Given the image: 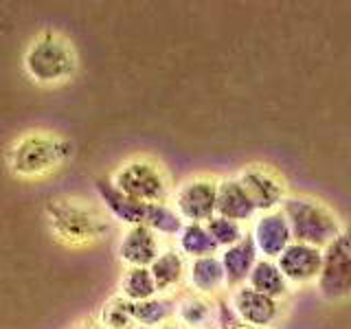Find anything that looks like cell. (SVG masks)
Masks as SVG:
<instances>
[{
    "label": "cell",
    "mask_w": 351,
    "mask_h": 329,
    "mask_svg": "<svg viewBox=\"0 0 351 329\" xmlns=\"http://www.w3.org/2000/svg\"><path fill=\"white\" fill-rule=\"evenodd\" d=\"M44 215L51 235L66 248H90L110 233L108 215L80 195H53Z\"/></svg>",
    "instance_id": "6da1fadb"
},
{
    "label": "cell",
    "mask_w": 351,
    "mask_h": 329,
    "mask_svg": "<svg viewBox=\"0 0 351 329\" xmlns=\"http://www.w3.org/2000/svg\"><path fill=\"white\" fill-rule=\"evenodd\" d=\"M73 158V143L51 130H29L7 149V167L20 180H42Z\"/></svg>",
    "instance_id": "7a4b0ae2"
},
{
    "label": "cell",
    "mask_w": 351,
    "mask_h": 329,
    "mask_svg": "<svg viewBox=\"0 0 351 329\" xmlns=\"http://www.w3.org/2000/svg\"><path fill=\"white\" fill-rule=\"evenodd\" d=\"M279 211L283 213L285 222L290 226L292 241H301V244L325 248L329 241L343 230L345 222L327 202L314 195H285Z\"/></svg>",
    "instance_id": "3957f363"
},
{
    "label": "cell",
    "mask_w": 351,
    "mask_h": 329,
    "mask_svg": "<svg viewBox=\"0 0 351 329\" xmlns=\"http://www.w3.org/2000/svg\"><path fill=\"white\" fill-rule=\"evenodd\" d=\"M22 66L33 84L60 86L73 80L80 69V60L69 38L58 31H44L36 40H31L22 58Z\"/></svg>",
    "instance_id": "277c9868"
},
{
    "label": "cell",
    "mask_w": 351,
    "mask_h": 329,
    "mask_svg": "<svg viewBox=\"0 0 351 329\" xmlns=\"http://www.w3.org/2000/svg\"><path fill=\"white\" fill-rule=\"evenodd\" d=\"M110 180L121 193L130 195L141 204H160L169 202L171 182L162 164L149 156H134L121 162L110 175Z\"/></svg>",
    "instance_id": "5b68a950"
},
{
    "label": "cell",
    "mask_w": 351,
    "mask_h": 329,
    "mask_svg": "<svg viewBox=\"0 0 351 329\" xmlns=\"http://www.w3.org/2000/svg\"><path fill=\"white\" fill-rule=\"evenodd\" d=\"M316 290L327 303H345L351 299V222L323 248Z\"/></svg>",
    "instance_id": "8992f818"
},
{
    "label": "cell",
    "mask_w": 351,
    "mask_h": 329,
    "mask_svg": "<svg viewBox=\"0 0 351 329\" xmlns=\"http://www.w3.org/2000/svg\"><path fill=\"white\" fill-rule=\"evenodd\" d=\"M217 178L193 175L171 193V206L178 211L184 224H206L215 215Z\"/></svg>",
    "instance_id": "52a82bcc"
},
{
    "label": "cell",
    "mask_w": 351,
    "mask_h": 329,
    "mask_svg": "<svg viewBox=\"0 0 351 329\" xmlns=\"http://www.w3.org/2000/svg\"><path fill=\"white\" fill-rule=\"evenodd\" d=\"M235 178L246 189L248 197L257 208V213L277 211L281 202L285 200V195H288V186H285L283 175L274 167H270V164L263 162L244 164Z\"/></svg>",
    "instance_id": "ba28073f"
},
{
    "label": "cell",
    "mask_w": 351,
    "mask_h": 329,
    "mask_svg": "<svg viewBox=\"0 0 351 329\" xmlns=\"http://www.w3.org/2000/svg\"><path fill=\"white\" fill-rule=\"evenodd\" d=\"M230 310L239 323L250 329H268L279 321L281 303L270 299L266 294H259L248 285L230 290Z\"/></svg>",
    "instance_id": "9c48e42d"
},
{
    "label": "cell",
    "mask_w": 351,
    "mask_h": 329,
    "mask_svg": "<svg viewBox=\"0 0 351 329\" xmlns=\"http://www.w3.org/2000/svg\"><path fill=\"white\" fill-rule=\"evenodd\" d=\"M248 235L255 244L261 259H277L281 252L292 244V233L290 226L285 222L283 213L279 211H268V213H257L252 219V226Z\"/></svg>",
    "instance_id": "30bf717a"
},
{
    "label": "cell",
    "mask_w": 351,
    "mask_h": 329,
    "mask_svg": "<svg viewBox=\"0 0 351 329\" xmlns=\"http://www.w3.org/2000/svg\"><path fill=\"white\" fill-rule=\"evenodd\" d=\"M274 261L288 285H310L316 283L318 272H321L323 250L301 244V241H292Z\"/></svg>",
    "instance_id": "8fae6325"
},
{
    "label": "cell",
    "mask_w": 351,
    "mask_h": 329,
    "mask_svg": "<svg viewBox=\"0 0 351 329\" xmlns=\"http://www.w3.org/2000/svg\"><path fill=\"white\" fill-rule=\"evenodd\" d=\"M160 237L152 233L145 224H138L125 228V233L121 235L117 255L128 268H149L152 261L160 255Z\"/></svg>",
    "instance_id": "7c38bea8"
},
{
    "label": "cell",
    "mask_w": 351,
    "mask_h": 329,
    "mask_svg": "<svg viewBox=\"0 0 351 329\" xmlns=\"http://www.w3.org/2000/svg\"><path fill=\"white\" fill-rule=\"evenodd\" d=\"M95 189H97L99 200H101L104 211L112 219H117L119 224L130 228V226H138L145 222L147 204H141L136 200H132L130 195L121 193L110 178H97Z\"/></svg>",
    "instance_id": "4fadbf2b"
},
{
    "label": "cell",
    "mask_w": 351,
    "mask_h": 329,
    "mask_svg": "<svg viewBox=\"0 0 351 329\" xmlns=\"http://www.w3.org/2000/svg\"><path fill=\"white\" fill-rule=\"evenodd\" d=\"M215 215L233 219V222L246 224L257 217V208L248 197L246 189L239 184L237 178H222L217 180V200H215Z\"/></svg>",
    "instance_id": "5bb4252c"
},
{
    "label": "cell",
    "mask_w": 351,
    "mask_h": 329,
    "mask_svg": "<svg viewBox=\"0 0 351 329\" xmlns=\"http://www.w3.org/2000/svg\"><path fill=\"white\" fill-rule=\"evenodd\" d=\"M184 283L189 285L191 294H200L213 299L222 290H226V277L222 261L217 255L211 257H200L186 261V277Z\"/></svg>",
    "instance_id": "9a60e30c"
},
{
    "label": "cell",
    "mask_w": 351,
    "mask_h": 329,
    "mask_svg": "<svg viewBox=\"0 0 351 329\" xmlns=\"http://www.w3.org/2000/svg\"><path fill=\"white\" fill-rule=\"evenodd\" d=\"M219 261H222L224 277H226V290H235L239 285H246L250 270L255 268V263L259 259V252L252 244L250 235L237 241V244L228 246L224 250H219Z\"/></svg>",
    "instance_id": "2e32d148"
},
{
    "label": "cell",
    "mask_w": 351,
    "mask_h": 329,
    "mask_svg": "<svg viewBox=\"0 0 351 329\" xmlns=\"http://www.w3.org/2000/svg\"><path fill=\"white\" fill-rule=\"evenodd\" d=\"M154 285L160 296H169L184 283L186 277V259L178 252V248H162L160 255L149 266Z\"/></svg>",
    "instance_id": "e0dca14e"
},
{
    "label": "cell",
    "mask_w": 351,
    "mask_h": 329,
    "mask_svg": "<svg viewBox=\"0 0 351 329\" xmlns=\"http://www.w3.org/2000/svg\"><path fill=\"white\" fill-rule=\"evenodd\" d=\"M173 318L184 329H213L217 325V303L208 296L186 294L176 303Z\"/></svg>",
    "instance_id": "ac0fdd59"
},
{
    "label": "cell",
    "mask_w": 351,
    "mask_h": 329,
    "mask_svg": "<svg viewBox=\"0 0 351 329\" xmlns=\"http://www.w3.org/2000/svg\"><path fill=\"white\" fill-rule=\"evenodd\" d=\"M246 285L259 294L270 296V299H274V301H281L283 296H288V292H290V285L283 279L277 261L261 259V257L257 259L255 268L250 270Z\"/></svg>",
    "instance_id": "d6986e66"
},
{
    "label": "cell",
    "mask_w": 351,
    "mask_h": 329,
    "mask_svg": "<svg viewBox=\"0 0 351 329\" xmlns=\"http://www.w3.org/2000/svg\"><path fill=\"white\" fill-rule=\"evenodd\" d=\"M176 244H178L180 255L189 261L200 257H211L219 252L204 224H184L178 237H176Z\"/></svg>",
    "instance_id": "ffe728a7"
},
{
    "label": "cell",
    "mask_w": 351,
    "mask_h": 329,
    "mask_svg": "<svg viewBox=\"0 0 351 329\" xmlns=\"http://www.w3.org/2000/svg\"><path fill=\"white\" fill-rule=\"evenodd\" d=\"M173 303L167 296H152V299L138 301V303H130L132 316H134V323L138 327H147V329H156L165 321L173 318Z\"/></svg>",
    "instance_id": "44dd1931"
},
{
    "label": "cell",
    "mask_w": 351,
    "mask_h": 329,
    "mask_svg": "<svg viewBox=\"0 0 351 329\" xmlns=\"http://www.w3.org/2000/svg\"><path fill=\"white\" fill-rule=\"evenodd\" d=\"M156 285H154L149 268H125L123 277L119 281V296L130 303H138L156 296Z\"/></svg>",
    "instance_id": "7402d4cb"
},
{
    "label": "cell",
    "mask_w": 351,
    "mask_h": 329,
    "mask_svg": "<svg viewBox=\"0 0 351 329\" xmlns=\"http://www.w3.org/2000/svg\"><path fill=\"white\" fill-rule=\"evenodd\" d=\"M143 224H145L152 233H156L158 237H178V233L184 226L182 217L169 202L147 204L145 206V222Z\"/></svg>",
    "instance_id": "603a6c76"
},
{
    "label": "cell",
    "mask_w": 351,
    "mask_h": 329,
    "mask_svg": "<svg viewBox=\"0 0 351 329\" xmlns=\"http://www.w3.org/2000/svg\"><path fill=\"white\" fill-rule=\"evenodd\" d=\"M97 321L104 329H138V325L134 323V316H132V310H130V301L121 299L119 294L112 296V299H108L101 305Z\"/></svg>",
    "instance_id": "cb8c5ba5"
},
{
    "label": "cell",
    "mask_w": 351,
    "mask_h": 329,
    "mask_svg": "<svg viewBox=\"0 0 351 329\" xmlns=\"http://www.w3.org/2000/svg\"><path fill=\"white\" fill-rule=\"evenodd\" d=\"M204 226H206L208 235H211V239L215 241V246L219 250L237 244V241H241L248 233V230L244 228V224L233 222V219H226V217H219V215H213Z\"/></svg>",
    "instance_id": "d4e9b609"
},
{
    "label": "cell",
    "mask_w": 351,
    "mask_h": 329,
    "mask_svg": "<svg viewBox=\"0 0 351 329\" xmlns=\"http://www.w3.org/2000/svg\"><path fill=\"white\" fill-rule=\"evenodd\" d=\"M73 329H104V327L99 325V321H82V323H77Z\"/></svg>",
    "instance_id": "484cf974"
},
{
    "label": "cell",
    "mask_w": 351,
    "mask_h": 329,
    "mask_svg": "<svg viewBox=\"0 0 351 329\" xmlns=\"http://www.w3.org/2000/svg\"><path fill=\"white\" fill-rule=\"evenodd\" d=\"M156 329H184L178 321H176V318H169V321H165L162 325H158Z\"/></svg>",
    "instance_id": "4316f807"
}]
</instances>
